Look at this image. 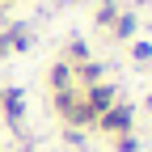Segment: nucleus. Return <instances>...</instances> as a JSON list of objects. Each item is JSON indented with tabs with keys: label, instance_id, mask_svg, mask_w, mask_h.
Segmentation results:
<instances>
[{
	"label": "nucleus",
	"instance_id": "obj_3",
	"mask_svg": "<svg viewBox=\"0 0 152 152\" xmlns=\"http://www.w3.org/2000/svg\"><path fill=\"white\" fill-rule=\"evenodd\" d=\"M131 30H135V17H118V26H114V34H118V38H127Z\"/></svg>",
	"mask_w": 152,
	"mask_h": 152
},
{
	"label": "nucleus",
	"instance_id": "obj_4",
	"mask_svg": "<svg viewBox=\"0 0 152 152\" xmlns=\"http://www.w3.org/2000/svg\"><path fill=\"white\" fill-rule=\"evenodd\" d=\"M131 55H135L140 64H148V59H152V42H135V51H131Z\"/></svg>",
	"mask_w": 152,
	"mask_h": 152
},
{
	"label": "nucleus",
	"instance_id": "obj_1",
	"mask_svg": "<svg viewBox=\"0 0 152 152\" xmlns=\"http://www.w3.org/2000/svg\"><path fill=\"white\" fill-rule=\"evenodd\" d=\"M97 123H102V131H110V135H114V131L127 135V131H131V110H127V106H110Z\"/></svg>",
	"mask_w": 152,
	"mask_h": 152
},
{
	"label": "nucleus",
	"instance_id": "obj_2",
	"mask_svg": "<svg viewBox=\"0 0 152 152\" xmlns=\"http://www.w3.org/2000/svg\"><path fill=\"white\" fill-rule=\"evenodd\" d=\"M0 97H4V114H9V123H21V93L17 89H9V93H0Z\"/></svg>",
	"mask_w": 152,
	"mask_h": 152
}]
</instances>
